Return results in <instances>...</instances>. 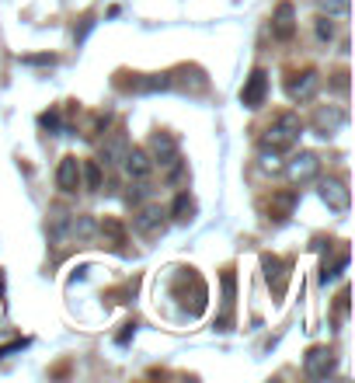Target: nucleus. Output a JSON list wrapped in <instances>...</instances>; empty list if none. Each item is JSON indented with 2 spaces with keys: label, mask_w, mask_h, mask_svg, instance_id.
Returning a JSON list of instances; mask_svg holds the SVG:
<instances>
[{
  "label": "nucleus",
  "mask_w": 355,
  "mask_h": 383,
  "mask_svg": "<svg viewBox=\"0 0 355 383\" xmlns=\"http://www.w3.org/2000/svg\"><path fill=\"white\" fill-rule=\"evenodd\" d=\"M299 133H303L299 119H296L292 112H282V115L261 133V143L272 147V150H286V147H292V143L299 140Z\"/></svg>",
  "instance_id": "f257e3e1"
},
{
  "label": "nucleus",
  "mask_w": 355,
  "mask_h": 383,
  "mask_svg": "<svg viewBox=\"0 0 355 383\" xmlns=\"http://www.w3.org/2000/svg\"><path fill=\"white\" fill-rule=\"evenodd\" d=\"M282 171H286V178H289L292 185H306V181L317 178V171H320V157L310 154V150H299L296 157H289V161L282 164Z\"/></svg>",
  "instance_id": "f03ea898"
},
{
  "label": "nucleus",
  "mask_w": 355,
  "mask_h": 383,
  "mask_svg": "<svg viewBox=\"0 0 355 383\" xmlns=\"http://www.w3.org/2000/svg\"><path fill=\"white\" fill-rule=\"evenodd\" d=\"M303 369H306L310 380H327V376H334L338 359H334V352H331L327 345H313V348L306 352V359H303Z\"/></svg>",
  "instance_id": "7ed1b4c3"
},
{
  "label": "nucleus",
  "mask_w": 355,
  "mask_h": 383,
  "mask_svg": "<svg viewBox=\"0 0 355 383\" xmlns=\"http://www.w3.org/2000/svg\"><path fill=\"white\" fill-rule=\"evenodd\" d=\"M317 192H320V202H324L331 213H348L352 195H348V185H345L341 178H320Z\"/></svg>",
  "instance_id": "20e7f679"
},
{
  "label": "nucleus",
  "mask_w": 355,
  "mask_h": 383,
  "mask_svg": "<svg viewBox=\"0 0 355 383\" xmlns=\"http://www.w3.org/2000/svg\"><path fill=\"white\" fill-rule=\"evenodd\" d=\"M317 88H320V74L317 70H299V74H292L289 81H286V95L292 98V101H313V95H317Z\"/></svg>",
  "instance_id": "39448f33"
},
{
  "label": "nucleus",
  "mask_w": 355,
  "mask_h": 383,
  "mask_svg": "<svg viewBox=\"0 0 355 383\" xmlns=\"http://www.w3.org/2000/svg\"><path fill=\"white\" fill-rule=\"evenodd\" d=\"M265 95H268V74L265 70H251L247 84L240 88V105L244 108H261L265 105Z\"/></svg>",
  "instance_id": "423d86ee"
},
{
  "label": "nucleus",
  "mask_w": 355,
  "mask_h": 383,
  "mask_svg": "<svg viewBox=\"0 0 355 383\" xmlns=\"http://www.w3.org/2000/svg\"><path fill=\"white\" fill-rule=\"evenodd\" d=\"M147 154H150V161H154V164H164V168H167V164H174V161H178V140H174L171 133H154V136H150V150H147Z\"/></svg>",
  "instance_id": "0eeeda50"
},
{
  "label": "nucleus",
  "mask_w": 355,
  "mask_h": 383,
  "mask_svg": "<svg viewBox=\"0 0 355 383\" xmlns=\"http://www.w3.org/2000/svg\"><path fill=\"white\" fill-rule=\"evenodd\" d=\"M122 168H126V178H129V181H147V178H150V171H154V161H150V154H147V150L133 147V150H126Z\"/></svg>",
  "instance_id": "6e6552de"
},
{
  "label": "nucleus",
  "mask_w": 355,
  "mask_h": 383,
  "mask_svg": "<svg viewBox=\"0 0 355 383\" xmlns=\"http://www.w3.org/2000/svg\"><path fill=\"white\" fill-rule=\"evenodd\" d=\"M272 35L279 42H289L296 35V8L292 4H279L275 15H272Z\"/></svg>",
  "instance_id": "1a4fd4ad"
},
{
  "label": "nucleus",
  "mask_w": 355,
  "mask_h": 383,
  "mask_svg": "<svg viewBox=\"0 0 355 383\" xmlns=\"http://www.w3.org/2000/svg\"><path fill=\"white\" fill-rule=\"evenodd\" d=\"M345 112L341 108H334V105H327V108H317V115H313V129H317V136H334L341 126H345Z\"/></svg>",
  "instance_id": "9d476101"
},
{
  "label": "nucleus",
  "mask_w": 355,
  "mask_h": 383,
  "mask_svg": "<svg viewBox=\"0 0 355 383\" xmlns=\"http://www.w3.org/2000/svg\"><path fill=\"white\" fill-rule=\"evenodd\" d=\"M56 185H60V192H67V195H74V192L81 188V161H77V157H63V161H60V168H56Z\"/></svg>",
  "instance_id": "9b49d317"
},
{
  "label": "nucleus",
  "mask_w": 355,
  "mask_h": 383,
  "mask_svg": "<svg viewBox=\"0 0 355 383\" xmlns=\"http://www.w3.org/2000/svg\"><path fill=\"white\" fill-rule=\"evenodd\" d=\"M126 150H129L126 136H122V133H112V136L101 143V154H98V161H101V164H122Z\"/></svg>",
  "instance_id": "f8f14e48"
},
{
  "label": "nucleus",
  "mask_w": 355,
  "mask_h": 383,
  "mask_svg": "<svg viewBox=\"0 0 355 383\" xmlns=\"http://www.w3.org/2000/svg\"><path fill=\"white\" fill-rule=\"evenodd\" d=\"M164 209L160 206H143L140 213H136V220H133V227H136V234H154L160 223H164Z\"/></svg>",
  "instance_id": "ddd939ff"
},
{
  "label": "nucleus",
  "mask_w": 355,
  "mask_h": 383,
  "mask_svg": "<svg viewBox=\"0 0 355 383\" xmlns=\"http://www.w3.org/2000/svg\"><path fill=\"white\" fill-rule=\"evenodd\" d=\"M81 188L88 192L101 188V161H81Z\"/></svg>",
  "instance_id": "4468645a"
},
{
  "label": "nucleus",
  "mask_w": 355,
  "mask_h": 383,
  "mask_svg": "<svg viewBox=\"0 0 355 383\" xmlns=\"http://www.w3.org/2000/svg\"><path fill=\"white\" fill-rule=\"evenodd\" d=\"M98 234V223H94V216H88V213H81V216H70V237H77V241H91Z\"/></svg>",
  "instance_id": "2eb2a0df"
},
{
  "label": "nucleus",
  "mask_w": 355,
  "mask_h": 383,
  "mask_svg": "<svg viewBox=\"0 0 355 383\" xmlns=\"http://www.w3.org/2000/svg\"><path fill=\"white\" fill-rule=\"evenodd\" d=\"M345 268H348V251H341L334 261H324V265H320V282H324V286H327V282H334Z\"/></svg>",
  "instance_id": "dca6fc26"
},
{
  "label": "nucleus",
  "mask_w": 355,
  "mask_h": 383,
  "mask_svg": "<svg viewBox=\"0 0 355 383\" xmlns=\"http://www.w3.org/2000/svg\"><path fill=\"white\" fill-rule=\"evenodd\" d=\"M261 268H265V275H268V282H275V289H282V279H286V261L282 258H261Z\"/></svg>",
  "instance_id": "f3484780"
},
{
  "label": "nucleus",
  "mask_w": 355,
  "mask_h": 383,
  "mask_svg": "<svg viewBox=\"0 0 355 383\" xmlns=\"http://www.w3.org/2000/svg\"><path fill=\"white\" fill-rule=\"evenodd\" d=\"M192 213H195V202L188 199V192H181V195L174 199V206H171V216L185 223V220H192Z\"/></svg>",
  "instance_id": "a211bd4d"
},
{
  "label": "nucleus",
  "mask_w": 355,
  "mask_h": 383,
  "mask_svg": "<svg viewBox=\"0 0 355 383\" xmlns=\"http://www.w3.org/2000/svg\"><path fill=\"white\" fill-rule=\"evenodd\" d=\"M49 234H53L56 241H63V237L70 234V213L56 209V213H53V220H49Z\"/></svg>",
  "instance_id": "6ab92c4d"
},
{
  "label": "nucleus",
  "mask_w": 355,
  "mask_h": 383,
  "mask_svg": "<svg viewBox=\"0 0 355 383\" xmlns=\"http://www.w3.org/2000/svg\"><path fill=\"white\" fill-rule=\"evenodd\" d=\"M171 88V81L164 77V74H150V77H143L140 84H136V91H143V95H150V91H167Z\"/></svg>",
  "instance_id": "aec40b11"
},
{
  "label": "nucleus",
  "mask_w": 355,
  "mask_h": 383,
  "mask_svg": "<svg viewBox=\"0 0 355 383\" xmlns=\"http://www.w3.org/2000/svg\"><path fill=\"white\" fill-rule=\"evenodd\" d=\"M317 8L327 18H345L348 15V0H317Z\"/></svg>",
  "instance_id": "412c9836"
},
{
  "label": "nucleus",
  "mask_w": 355,
  "mask_h": 383,
  "mask_svg": "<svg viewBox=\"0 0 355 383\" xmlns=\"http://www.w3.org/2000/svg\"><path fill=\"white\" fill-rule=\"evenodd\" d=\"M258 161H261L265 171H282V157H279V150H272V147H265Z\"/></svg>",
  "instance_id": "4be33fe9"
},
{
  "label": "nucleus",
  "mask_w": 355,
  "mask_h": 383,
  "mask_svg": "<svg viewBox=\"0 0 355 383\" xmlns=\"http://www.w3.org/2000/svg\"><path fill=\"white\" fill-rule=\"evenodd\" d=\"M317 39H320V42H331V39H334V25H331L327 15L317 18Z\"/></svg>",
  "instance_id": "5701e85b"
},
{
  "label": "nucleus",
  "mask_w": 355,
  "mask_h": 383,
  "mask_svg": "<svg viewBox=\"0 0 355 383\" xmlns=\"http://www.w3.org/2000/svg\"><path fill=\"white\" fill-rule=\"evenodd\" d=\"M39 126H42V129H49V133H56V129H60V112H56V108H53V112H46V115L39 119Z\"/></svg>",
  "instance_id": "b1692460"
},
{
  "label": "nucleus",
  "mask_w": 355,
  "mask_h": 383,
  "mask_svg": "<svg viewBox=\"0 0 355 383\" xmlns=\"http://www.w3.org/2000/svg\"><path fill=\"white\" fill-rule=\"evenodd\" d=\"M28 341L25 338H15V341H8V345H0V359H8V355H15V352H22Z\"/></svg>",
  "instance_id": "393cba45"
},
{
  "label": "nucleus",
  "mask_w": 355,
  "mask_h": 383,
  "mask_svg": "<svg viewBox=\"0 0 355 383\" xmlns=\"http://www.w3.org/2000/svg\"><path fill=\"white\" fill-rule=\"evenodd\" d=\"M143 192H147V185H143V181H140V185H133V188L126 192V202H129V206H133V202H140V199H143Z\"/></svg>",
  "instance_id": "a878e982"
},
{
  "label": "nucleus",
  "mask_w": 355,
  "mask_h": 383,
  "mask_svg": "<svg viewBox=\"0 0 355 383\" xmlns=\"http://www.w3.org/2000/svg\"><path fill=\"white\" fill-rule=\"evenodd\" d=\"M133 334H136V324H126V327L119 331V345H129V341H133Z\"/></svg>",
  "instance_id": "bb28decb"
},
{
  "label": "nucleus",
  "mask_w": 355,
  "mask_h": 383,
  "mask_svg": "<svg viewBox=\"0 0 355 383\" xmlns=\"http://www.w3.org/2000/svg\"><path fill=\"white\" fill-rule=\"evenodd\" d=\"M22 63H32V67H39V63H49V67H53V63H56V56H25Z\"/></svg>",
  "instance_id": "cd10ccee"
}]
</instances>
